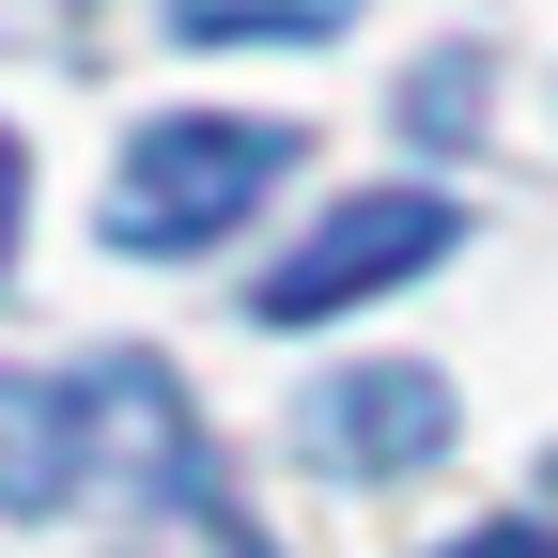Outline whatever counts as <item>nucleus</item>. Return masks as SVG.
Masks as SVG:
<instances>
[{"mask_svg": "<svg viewBox=\"0 0 558 558\" xmlns=\"http://www.w3.org/2000/svg\"><path fill=\"white\" fill-rule=\"evenodd\" d=\"M450 248H465V218H450L435 186H357L311 248H279V264H264V295H248V311H264V326H326V311H357V295H388V279L450 264Z\"/></svg>", "mask_w": 558, "mask_h": 558, "instance_id": "2", "label": "nucleus"}, {"mask_svg": "<svg viewBox=\"0 0 558 558\" xmlns=\"http://www.w3.org/2000/svg\"><path fill=\"white\" fill-rule=\"evenodd\" d=\"M295 418H311V465H341V481H403V465H435V450H450V373L388 357V373L311 388Z\"/></svg>", "mask_w": 558, "mask_h": 558, "instance_id": "4", "label": "nucleus"}, {"mask_svg": "<svg viewBox=\"0 0 558 558\" xmlns=\"http://www.w3.org/2000/svg\"><path fill=\"white\" fill-rule=\"evenodd\" d=\"M78 403H94V465H109V497H156V512H202V527H248L233 481H218V450H202V418H186V388H171L156 357H94Z\"/></svg>", "mask_w": 558, "mask_h": 558, "instance_id": "3", "label": "nucleus"}, {"mask_svg": "<svg viewBox=\"0 0 558 558\" xmlns=\"http://www.w3.org/2000/svg\"><path fill=\"white\" fill-rule=\"evenodd\" d=\"M357 0H171V32L186 47H311V32H341Z\"/></svg>", "mask_w": 558, "mask_h": 558, "instance_id": "6", "label": "nucleus"}, {"mask_svg": "<svg viewBox=\"0 0 558 558\" xmlns=\"http://www.w3.org/2000/svg\"><path fill=\"white\" fill-rule=\"evenodd\" d=\"M202 558H264V543H248V527H233V543H202Z\"/></svg>", "mask_w": 558, "mask_h": 558, "instance_id": "10", "label": "nucleus"}, {"mask_svg": "<svg viewBox=\"0 0 558 558\" xmlns=\"http://www.w3.org/2000/svg\"><path fill=\"white\" fill-rule=\"evenodd\" d=\"M16 218H32V171H16V124H0V264H16Z\"/></svg>", "mask_w": 558, "mask_h": 558, "instance_id": "9", "label": "nucleus"}, {"mask_svg": "<svg viewBox=\"0 0 558 558\" xmlns=\"http://www.w3.org/2000/svg\"><path fill=\"white\" fill-rule=\"evenodd\" d=\"M279 171H295V124L171 109V124H140V156L109 171V248H218Z\"/></svg>", "mask_w": 558, "mask_h": 558, "instance_id": "1", "label": "nucleus"}, {"mask_svg": "<svg viewBox=\"0 0 558 558\" xmlns=\"http://www.w3.org/2000/svg\"><path fill=\"white\" fill-rule=\"evenodd\" d=\"M94 481V403L78 373H0V512H62Z\"/></svg>", "mask_w": 558, "mask_h": 558, "instance_id": "5", "label": "nucleus"}, {"mask_svg": "<svg viewBox=\"0 0 558 558\" xmlns=\"http://www.w3.org/2000/svg\"><path fill=\"white\" fill-rule=\"evenodd\" d=\"M403 109H418V140H450V124H481V62H435V78H418Z\"/></svg>", "mask_w": 558, "mask_h": 558, "instance_id": "7", "label": "nucleus"}, {"mask_svg": "<svg viewBox=\"0 0 558 558\" xmlns=\"http://www.w3.org/2000/svg\"><path fill=\"white\" fill-rule=\"evenodd\" d=\"M435 558H558L543 527H465V543H435Z\"/></svg>", "mask_w": 558, "mask_h": 558, "instance_id": "8", "label": "nucleus"}]
</instances>
